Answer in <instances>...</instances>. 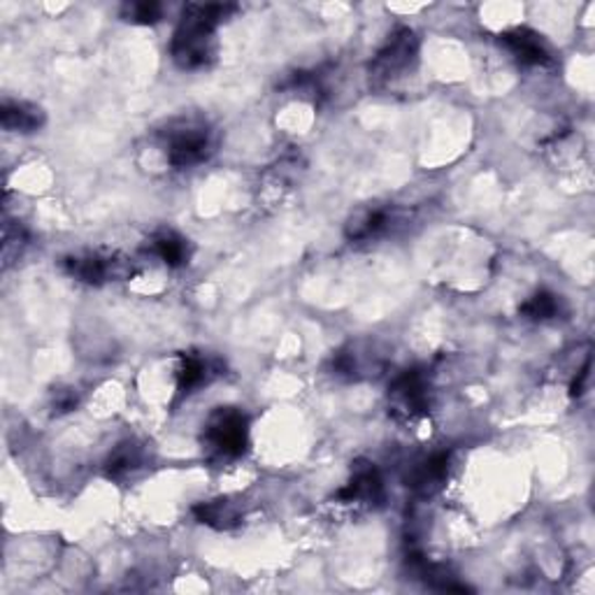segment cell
Returning <instances> with one entry per match:
<instances>
[{
    "instance_id": "obj_1",
    "label": "cell",
    "mask_w": 595,
    "mask_h": 595,
    "mask_svg": "<svg viewBox=\"0 0 595 595\" xmlns=\"http://www.w3.org/2000/svg\"><path fill=\"white\" fill-rule=\"evenodd\" d=\"M231 12H235V5L224 3L189 5L184 10L170 45V54L182 71H200L214 61L216 26L228 20Z\"/></svg>"
},
{
    "instance_id": "obj_2",
    "label": "cell",
    "mask_w": 595,
    "mask_h": 595,
    "mask_svg": "<svg viewBox=\"0 0 595 595\" xmlns=\"http://www.w3.org/2000/svg\"><path fill=\"white\" fill-rule=\"evenodd\" d=\"M168 163L173 168H194L206 163L214 151L212 128L200 119H175L161 133Z\"/></svg>"
},
{
    "instance_id": "obj_3",
    "label": "cell",
    "mask_w": 595,
    "mask_h": 595,
    "mask_svg": "<svg viewBox=\"0 0 595 595\" xmlns=\"http://www.w3.org/2000/svg\"><path fill=\"white\" fill-rule=\"evenodd\" d=\"M249 447V419L237 407H216L202 429V449L210 458L231 461Z\"/></svg>"
},
{
    "instance_id": "obj_4",
    "label": "cell",
    "mask_w": 595,
    "mask_h": 595,
    "mask_svg": "<svg viewBox=\"0 0 595 595\" xmlns=\"http://www.w3.org/2000/svg\"><path fill=\"white\" fill-rule=\"evenodd\" d=\"M419 57V38L412 28L400 26L391 33L377 57L370 63V82L375 89L388 87L391 82L400 79L412 71Z\"/></svg>"
},
{
    "instance_id": "obj_5",
    "label": "cell",
    "mask_w": 595,
    "mask_h": 595,
    "mask_svg": "<svg viewBox=\"0 0 595 595\" xmlns=\"http://www.w3.org/2000/svg\"><path fill=\"white\" fill-rule=\"evenodd\" d=\"M63 270L84 284H108L128 280L133 275V263L114 251H82L63 259Z\"/></svg>"
},
{
    "instance_id": "obj_6",
    "label": "cell",
    "mask_w": 595,
    "mask_h": 595,
    "mask_svg": "<svg viewBox=\"0 0 595 595\" xmlns=\"http://www.w3.org/2000/svg\"><path fill=\"white\" fill-rule=\"evenodd\" d=\"M431 410V382L421 368L405 370L388 386V412L398 421H414Z\"/></svg>"
},
{
    "instance_id": "obj_7",
    "label": "cell",
    "mask_w": 595,
    "mask_h": 595,
    "mask_svg": "<svg viewBox=\"0 0 595 595\" xmlns=\"http://www.w3.org/2000/svg\"><path fill=\"white\" fill-rule=\"evenodd\" d=\"M382 368H384L382 354H377V349L368 343H349L347 347L333 354L331 359L333 375L349 382L377 377Z\"/></svg>"
},
{
    "instance_id": "obj_8",
    "label": "cell",
    "mask_w": 595,
    "mask_h": 595,
    "mask_svg": "<svg viewBox=\"0 0 595 595\" xmlns=\"http://www.w3.org/2000/svg\"><path fill=\"white\" fill-rule=\"evenodd\" d=\"M335 498L345 505L375 507L384 500L382 474L370 461H356L351 468V480L335 493Z\"/></svg>"
},
{
    "instance_id": "obj_9",
    "label": "cell",
    "mask_w": 595,
    "mask_h": 595,
    "mask_svg": "<svg viewBox=\"0 0 595 595\" xmlns=\"http://www.w3.org/2000/svg\"><path fill=\"white\" fill-rule=\"evenodd\" d=\"M398 224H402L400 210L398 208H361L359 212H354L347 221L345 235L351 243H368L375 240V237H382L386 233L394 231Z\"/></svg>"
},
{
    "instance_id": "obj_10",
    "label": "cell",
    "mask_w": 595,
    "mask_h": 595,
    "mask_svg": "<svg viewBox=\"0 0 595 595\" xmlns=\"http://www.w3.org/2000/svg\"><path fill=\"white\" fill-rule=\"evenodd\" d=\"M449 451H433L426 456H419L410 466V470H407V486L423 498L435 496L449 478Z\"/></svg>"
},
{
    "instance_id": "obj_11",
    "label": "cell",
    "mask_w": 595,
    "mask_h": 595,
    "mask_svg": "<svg viewBox=\"0 0 595 595\" xmlns=\"http://www.w3.org/2000/svg\"><path fill=\"white\" fill-rule=\"evenodd\" d=\"M500 45L507 47L512 57L531 67H551L556 63L549 45L531 28H512L500 36Z\"/></svg>"
},
{
    "instance_id": "obj_12",
    "label": "cell",
    "mask_w": 595,
    "mask_h": 595,
    "mask_svg": "<svg viewBox=\"0 0 595 595\" xmlns=\"http://www.w3.org/2000/svg\"><path fill=\"white\" fill-rule=\"evenodd\" d=\"M175 375H177V394L191 396L198 388L208 386L221 375V363L212 359V356L182 354Z\"/></svg>"
},
{
    "instance_id": "obj_13",
    "label": "cell",
    "mask_w": 595,
    "mask_h": 595,
    "mask_svg": "<svg viewBox=\"0 0 595 595\" xmlns=\"http://www.w3.org/2000/svg\"><path fill=\"white\" fill-rule=\"evenodd\" d=\"M149 463V451L138 439H126L116 445L106 461V478L112 482H126L135 478Z\"/></svg>"
},
{
    "instance_id": "obj_14",
    "label": "cell",
    "mask_w": 595,
    "mask_h": 595,
    "mask_svg": "<svg viewBox=\"0 0 595 595\" xmlns=\"http://www.w3.org/2000/svg\"><path fill=\"white\" fill-rule=\"evenodd\" d=\"M149 249L168 268H182L191 259V245L186 237L173 228H161L149 240Z\"/></svg>"
},
{
    "instance_id": "obj_15",
    "label": "cell",
    "mask_w": 595,
    "mask_h": 595,
    "mask_svg": "<svg viewBox=\"0 0 595 595\" xmlns=\"http://www.w3.org/2000/svg\"><path fill=\"white\" fill-rule=\"evenodd\" d=\"M194 517L214 531H231L243 521V507L231 498H216L194 507Z\"/></svg>"
},
{
    "instance_id": "obj_16",
    "label": "cell",
    "mask_w": 595,
    "mask_h": 595,
    "mask_svg": "<svg viewBox=\"0 0 595 595\" xmlns=\"http://www.w3.org/2000/svg\"><path fill=\"white\" fill-rule=\"evenodd\" d=\"M0 124L12 133H36L45 124V112L26 100H8L0 110Z\"/></svg>"
},
{
    "instance_id": "obj_17",
    "label": "cell",
    "mask_w": 595,
    "mask_h": 595,
    "mask_svg": "<svg viewBox=\"0 0 595 595\" xmlns=\"http://www.w3.org/2000/svg\"><path fill=\"white\" fill-rule=\"evenodd\" d=\"M519 312L531 321H551L563 314V300L551 292H537L521 305Z\"/></svg>"
},
{
    "instance_id": "obj_18",
    "label": "cell",
    "mask_w": 595,
    "mask_h": 595,
    "mask_svg": "<svg viewBox=\"0 0 595 595\" xmlns=\"http://www.w3.org/2000/svg\"><path fill=\"white\" fill-rule=\"evenodd\" d=\"M122 16L133 24H157L163 16V5L149 3V0H145V3H126L122 8Z\"/></svg>"
},
{
    "instance_id": "obj_19",
    "label": "cell",
    "mask_w": 595,
    "mask_h": 595,
    "mask_svg": "<svg viewBox=\"0 0 595 595\" xmlns=\"http://www.w3.org/2000/svg\"><path fill=\"white\" fill-rule=\"evenodd\" d=\"M26 245V233L22 226L12 228L10 224L5 226V235H3V259L5 263H12L14 257H20V251Z\"/></svg>"
},
{
    "instance_id": "obj_20",
    "label": "cell",
    "mask_w": 595,
    "mask_h": 595,
    "mask_svg": "<svg viewBox=\"0 0 595 595\" xmlns=\"http://www.w3.org/2000/svg\"><path fill=\"white\" fill-rule=\"evenodd\" d=\"M77 402H79V398H77V391L75 388H59L57 394H54L52 407H54L57 414H65V412L75 410Z\"/></svg>"
}]
</instances>
